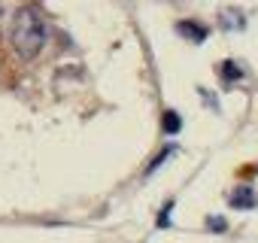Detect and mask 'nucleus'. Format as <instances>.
<instances>
[{
    "label": "nucleus",
    "instance_id": "f257e3e1",
    "mask_svg": "<svg viewBox=\"0 0 258 243\" xmlns=\"http://www.w3.org/2000/svg\"><path fill=\"white\" fill-rule=\"evenodd\" d=\"M13 49L19 52V58L25 61H34L43 46H46V37H49V28H46V19H43V10L34 7V4H22L13 16Z\"/></svg>",
    "mask_w": 258,
    "mask_h": 243
},
{
    "label": "nucleus",
    "instance_id": "f03ea898",
    "mask_svg": "<svg viewBox=\"0 0 258 243\" xmlns=\"http://www.w3.org/2000/svg\"><path fill=\"white\" fill-rule=\"evenodd\" d=\"M176 34L179 37H185L188 43H204L207 37H210V28L207 25H201V22H191V19H182V22H176Z\"/></svg>",
    "mask_w": 258,
    "mask_h": 243
},
{
    "label": "nucleus",
    "instance_id": "7ed1b4c3",
    "mask_svg": "<svg viewBox=\"0 0 258 243\" xmlns=\"http://www.w3.org/2000/svg\"><path fill=\"white\" fill-rule=\"evenodd\" d=\"M228 204H231L234 210H255V207H258V195L243 186V189H237V192L228 195Z\"/></svg>",
    "mask_w": 258,
    "mask_h": 243
},
{
    "label": "nucleus",
    "instance_id": "20e7f679",
    "mask_svg": "<svg viewBox=\"0 0 258 243\" xmlns=\"http://www.w3.org/2000/svg\"><path fill=\"white\" fill-rule=\"evenodd\" d=\"M219 76H222V82H225V85H231V82L243 79L246 73H243V67H240L237 61H222V64H219Z\"/></svg>",
    "mask_w": 258,
    "mask_h": 243
},
{
    "label": "nucleus",
    "instance_id": "39448f33",
    "mask_svg": "<svg viewBox=\"0 0 258 243\" xmlns=\"http://www.w3.org/2000/svg\"><path fill=\"white\" fill-rule=\"evenodd\" d=\"M179 128H182V115H179L176 109H167V112L161 115V131H164V134H179Z\"/></svg>",
    "mask_w": 258,
    "mask_h": 243
},
{
    "label": "nucleus",
    "instance_id": "423d86ee",
    "mask_svg": "<svg viewBox=\"0 0 258 243\" xmlns=\"http://www.w3.org/2000/svg\"><path fill=\"white\" fill-rule=\"evenodd\" d=\"M222 25H225V28H231V31H234V28L240 31V28H243V16H240V13H234V10H225V13H222Z\"/></svg>",
    "mask_w": 258,
    "mask_h": 243
},
{
    "label": "nucleus",
    "instance_id": "0eeeda50",
    "mask_svg": "<svg viewBox=\"0 0 258 243\" xmlns=\"http://www.w3.org/2000/svg\"><path fill=\"white\" fill-rule=\"evenodd\" d=\"M170 155H173V146H167V149H164L158 158H152V161H149V167H146V173H155V170H158V167H161V164L170 158Z\"/></svg>",
    "mask_w": 258,
    "mask_h": 243
},
{
    "label": "nucleus",
    "instance_id": "6e6552de",
    "mask_svg": "<svg viewBox=\"0 0 258 243\" xmlns=\"http://www.w3.org/2000/svg\"><path fill=\"white\" fill-rule=\"evenodd\" d=\"M207 228H210V231H219V234H222V231H228V222H225L222 216H210V219H207Z\"/></svg>",
    "mask_w": 258,
    "mask_h": 243
},
{
    "label": "nucleus",
    "instance_id": "1a4fd4ad",
    "mask_svg": "<svg viewBox=\"0 0 258 243\" xmlns=\"http://www.w3.org/2000/svg\"><path fill=\"white\" fill-rule=\"evenodd\" d=\"M170 210H173V201L164 204V210H161V216H158V228H170Z\"/></svg>",
    "mask_w": 258,
    "mask_h": 243
}]
</instances>
